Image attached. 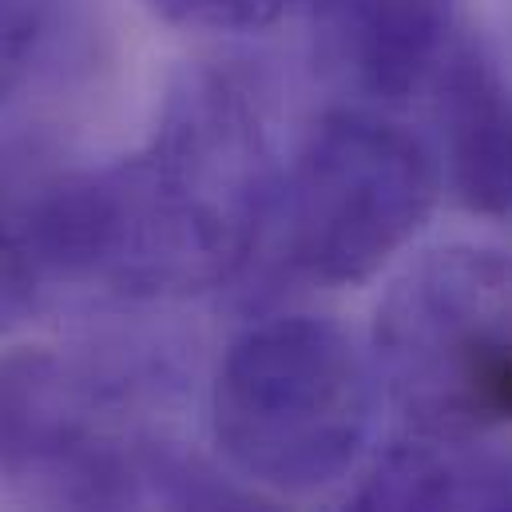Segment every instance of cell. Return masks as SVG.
I'll use <instances>...</instances> for the list:
<instances>
[{"mask_svg": "<svg viewBox=\"0 0 512 512\" xmlns=\"http://www.w3.org/2000/svg\"><path fill=\"white\" fill-rule=\"evenodd\" d=\"M338 512H512V457L477 437L389 449Z\"/></svg>", "mask_w": 512, "mask_h": 512, "instance_id": "cell-8", "label": "cell"}, {"mask_svg": "<svg viewBox=\"0 0 512 512\" xmlns=\"http://www.w3.org/2000/svg\"><path fill=\"white\" fill-rule=\"evenodd\" d=\"M441 195L437 151L378 108L326 112L282 163L266 239L282 270L358 286L401 255Z\"/></svg>", "mask_w": 512, "mask_h": 512, "instance_id": "cell-3", "label": "cell"}, {"mask_svg": "<svg viewBox=\"0 0 512 512\" xmlns=\"http://www.w3.org/2000/svg\"><path fill=\"white\" fill-rule=\"evenodd\" d=\"M294 0H143L151 16L187 32H255L274 24Z\"/></svg>", "mask_w": 512, "mask_h": 512, "instance_id": "cell-12", "label": "cell"}, {"mask_svg": "<svg viewBox=\"0 0 512 512\" xmlns=\"http://www.w3.org/2000/svg\"><path fill=\"white\" fill-rule=\"evenodd\" d=\"M120 385L52 346L0 350V489L40 512H147Z\"/></svg>", "mask_w": 512, "mask_h": 512, "instance_id": "cell-5", "label": "cell"}, {"mask_svg": "<svg viewBox=\"0 0 512 512\" xmlns=\"http://www.w3.org/2000/svg\"><path fill=\"white\" fill-rule=\"evenodd\" d=\"M278 175L262 80L239 60H203L167 88L139 151L36 183L24 215L48 278L187 298L255 258Z\"/></svg>", "mask_w": 512, "mask_h": 512, "instance_id": "cell-1", "label": "cell"}, {"mask_svg": "<svg viewBox=\"0 0 512 512\" xmlns=\"http://www.w3.org/2000/svg\"><path fill=\"white\" fill-rule=\"evenodd\" d=\"M374 374L417 437L512 425V255L453 243L413 258L374 310Z\"/></svg>", "mask_w": 512, "mask_h": 512, "instance_id": "cell-4", "label": "cell"}, {"mask_svg": "<svg viewBox=\"0 0 512 512\" xmlns=\"http://www.w3.org/2000/svg\"><path fill=\"white\" fill-rule=\"evenodd\" d=\"M44 282L48 274L28 235L24 195H12L8 187H0V342L36 314Z\"/></svg>", "mask_w": 512, "mask_h": 512, "instance_id": "cell-10", "label": "cell"}, {"mask_svg": "<svg viewBox=\"0 0 512 512\" xmlns=\"http://www.w3.org/2000/svg\"><path fill=\"white\" fill-rule=\"evenodd\" d=\"M461 0H310V28L326 76L366 108L425 92L453 52Z\"/></svg>", "mask_w": 512, "mask_h": 512, "instance_id": "cell-6", "label": "cell"}, {"mask_svg": "<svg viewBox=\"0 0 512 512\" xmlns=\"http://www.w3.org/2000/svg\"><path fill=\"white\" fill-rule=\"evenodd\" d=\"M56 12L60 0H0V108L28 84Z\"/></svg>", "mask_w": 512, "mask_h": 512, "instance_id": "cell-11", "label": "cell"}, {"mask_svg": "<svg viewBox=\"0 0 512 512\" xmlns=\"http://www.w3.org/2000/svg\"><path fill=\"white\" fill-rule=\"evenodd\" d=\"M147 509L155 512H282V505L243 473H223L175 441H139Z\"/></svg>", "mask_w": 512, "mask_h": 512, "instance_id": "cell-9", "label": "cell"}, {"mask_svg": "<svg viewBox=\"0 0 512 512\" xmlns=\"http://www.w3.org/2000/svg\"><path fill=\"white\" fill-rule=\"evenodd\" d=\"M445 175L453 195L489 219L512 215V84L473 40H457L433 76Z\"/></svg>", "mask_w": 512, "mask_h": 512, "instance_id": "cell-7", "label": "cell"}, {"mask_svg": "<svg viewBox=\"0 0 512 512\" xmlns=\"http://www.w3.org/2000/svg\"><path fill=\"white\" fill-rule=\"evenodd\" d=\"M374 382V362L338 322H255L227 346L211 382L215 445L266 493H318L362 461L378 409Z\"/></svg>", "mask_w": 512, "mask_h": 512, "instance_id": "cell-2", "label": "cell"}]
</instances>
